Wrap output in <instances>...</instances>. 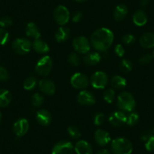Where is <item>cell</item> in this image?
Masks as SVG:
<instances>
[{
	"label": "cell",
	"instance_id": "obj_1",
	"mask_svg": "<svg viewBox=\"0 0 154 154\" xmlns=\"http://www.w3.org/2000/svg\"><path fill=\"white\" fill-rule=\"evenodd\" d=\"M113 39V32L108 28L102 27L91 34V44L97 51L105 52L112 45Z\"/></svg>",
	"mask_w": 154,
	"mask_h": 154
},
{
	"label": "cell",
	"instance_id": "obj_2",
	"mask_svg": "<svg viewBox=\"0 0 154 154\" xmlns=\"http://www.w3.org/2000/svg\"><path fill=\"white\" fill-rule=\"evenodd\" d=\"M117 106L119 110L125 112H130L134 111L136 106L135 99L132 94L128 91H122L117 97Z\"/></svg>",
	"mask_w": 154,
	"mask_h": 154
},
{
	"label": "cell",
	"instance_id": "obj_3",
	"mask_svg": "<svg viewBox=\"0 0 154 154\" xmlns=\"http://www.w3.org/2000/svg\"><path fill=\"white\" fill-rule=\"evenodd\" d=\"M111 148L115 154H131L133 150L131 141L125 137H117L112 140Z\"/></svg>",
	"mask_w": 154,
	"mask_h": 154
},
{
	"label": "cell",
	"instance_id": "obj_4",
	"mask_svg": "<svg viewBox=\"0 0 154 154\" xmlns=\"http://www.w3.org/2000/svg\"><path fill=\"white\" fill-rule=\"evenodd\" d=\"M53 66V61L48 55L41 57L35 65V72L41 76H47L51 72Z\"/></svg>",
	"mask_w": 154,
	"mask_h": 154
},
{
	"label": "cell",
	"instance_id": "obj_5",
	"mask_svg": "<svg viewBox=\"0 0 154 154\" xmlns=\"http://www.w3.org/2000/svg\"><path fill=\"white\" fill-rule=\"evenodd\" d=\"M11 48L17 54L24 55L30 51L32 48V42L26 38H17L12 42Z\"/></svg>",
	"mask_w": 154,
	"mask_h": 154
},
{
	"label": "cell",
	"instance_id": "obj_6",
	"mask_svg": "<svg viewBox=\"0 0 154 154\" xmlns=\"http://www.w3.org/2000/svg\"><path fill=\"white\" fill-rule=\"evenodd\" d=\"M108 80L109 79L106 72L103 71H97L91 76L90 83L91 86L96 89H103L107 85Z\"/></svg>",
	"mask_w": 154,
	"mask_h": 154
},
{
	"label": "cell",
	"instance_id": "obj_7",
	"mask_svg": "<svg viewBox=\"0 0 154 154\" xmlns=\"http://www.w3.org/2000/svg\"><path fill=\"white\" fill-rule=\"evenodd\" d=\"M53 17L57 24L60 26H64L69 22L70 18V14L67 8L63 5H58L54 9L53 13Z\"/></svg>",
	"mask_w": 154,
	"mask_h": 154
},
{
	"label": "cell",
	"instance_id": "obj_8",
	"mask_svg": "<svg viewBox=\"0 0 154 154\" xmlns=\"http://www.w3.org/2000/svg\"><path fill=\"white\" fill-rule=\"evenodd\" d=\"M90 80L86 75L81 72H76L72 75L70 79V84L76 89H85L89 85Z\"/></svg>",
	"mask_w": 154,
	"mask_h": 154
},
{
	"label": "cell",
	"instance_id": "obj_9",
	"mask_svg": "<svg viewBox=\"0 0 154 154\" xmlns=\"http://www.w3.org/2000/svg\"><path fill=\"white\" fill-rule=\"evenodd\" d=\"M72 46L76 52L85 54L91 48V43L85 36H78L72 41Z\"/></svg>",
	"mask_w": 154,
	"mask_h": 154
},
{
	"label": "cell",
	"instance_id": "obj_10",
	"mask_svg": "<svg viewBox=\"0 0 154 154\" xmlns=\"http://www.w3.org/2000/svg\"><path fill=\"white\" fill-rule=\"evenodd\" d=\"M74 146L68 140H61L54 146L51 154H72Z\"/></svg>",
	"mask_w": 154,
	"mask_h": 154
},
{
	"label": "cell",
	"instance_id": "obj_11",
	"mask_svg": "<svg viewBox=\"0 0 154 154\" xmlns=\"http://www.w3.org/2000/svg\"><path fill=\"white\" fill-rule=\"evenodd\" d=\"M29 128V123L25 118H21L16 121L13 125V132L17 137H20L25 135Z\"/></svg>",
	"mask_w": 154,
	"mask_h": 154
},
{
	"label": "cell",
	"instance_id": "obj_12",
	"mask_svg": "<svg viewBox=\"0 0 154 154\" xmlns=\"http://www.w3.org/2000/svg\"><path fill=\"white\" fill-rule=\"evenodd\" d=\"M127 115L125 112L116 110L112 112L109 116V122L112 125L116 127L122 126L126 123Z\"/></svg>",
	"mask_w": 154,
	"mask_h": 154
},
{
	"label": "cell",
	"instance_id": "obj_13",
	"mask_svg": "<svg viewBox=\"0 0 154 154\" xmlns=\"http://www.w3.org/2000/svg\"><path fill=\"white\" fill-rule=\"evenodd\" d=\"M77 101L83 106H92L95 103L96 98L91 91L82 90L77 95Z\"/></svg>",
	"mask_w": 154,
	"mask_h": 154
},
{
	"label": "cell",
	"instance_id": "obj_14",
	"mask_svg": "<svg viewBox=\"0 0 154 154\" xmlns=\"http://www.w3.org/2000/svg\"><path fill=\"white\" fill-rule=\"evenodd\" d=\"M38 88L43 94L46 95H53L55 93L56 86L53 81L48 79H41L38 83Z\"/></svg>",
	"mask_w": 154,
	"mask_h": 154
},
{
	"label": "cell",
	"instance_id": "obj_15",
	"mask_svg": "<svg viewBox=\"0 0 154 154\" xmlns=\"http://www.w3.org/2000/svg\"><path fill=\"white\" fill-rule=\"evenodd\" d=\"M35 119L39 125L42 126H48L51 124L52 120L51 112L45 109H41L38 110L35 114Z\"/></svg>",
	"mask_w": 154,
	"mask_h": 154
},
{
	"label": "cell",
	"instance_id": "obj_16",
	"mask_svg": "<svg viewBox=\"0 0 154 154\" xmlns=\"http://www.w3.org/2000/svg\"><path fill=\"white\" fill-rule=\"evenodd\" d=\"M94 140L98 145L104 146L110 142V135L107 131L103 129H97L94 132Z\"/></svg>",
	"mask_w": 154,
	"mask_h": 154
},
{
	"label": "cell",
	"instance_id": "obj_17",
	"mask_svg": "<svg viewBox=\"0 0 154 154\" xmlns=\"http://www.w3.org/2000/svg\"><path fill=\"white\" fill-rule=\"evenodd\" d=\"M74 150L76 154H92V147L91 144L84 140L77 142L74 146Z\"/></svg>",
	"mask_w": 154,
	"mask_h": 154
},
{
	"label": "cell",
	"instance_id": "obj_18",
	"mask_svg": "<svg viewBox=\"0 0 154 154\" xmlns=\"http://www.w3.org/2000/svg\"><path fill=\"white\" fill-rule=\"evenodd\" d=\"M139 43L143 48H154V33L149 32L143 33L140 36Z\"/></svg>",
	"mask_w": 154,
	"mask_h": 154
},
{
	"label": "cell",
	"instance_id": "obj_19",
	"mask_svg": "<svg viewBox=\"0 0 154 154\" xmlns=\"http://www.w3.org/2000/svg\"><path fill=\"white\" fill-rule=\"evenodd\" d=\"M32 48L38 54H45L48 53L50 50L47 42L40 38L34 39L33 42L32 43Z\"/></svg>",
	"mask_w": 154,
	"mask_h": 154
},
{
	"label": "cell",
	"instance_id": "obj_20",
	"mask_svg": "<svg viewBox=\"0 0 154 154\" xmlns=\"http://www.w3.org/2000/svg\"><path fill=\"white\" fill-rule=\"evenodd\" d=\"M25 33H26V36L34 38V39L39 38L41 36L40 31L36 24L33 22H29L26 24V28H25Z\"/></svg>",
	"mask_w": 154,
	"mask_h": 154
},
{
	"label": "cell",
	"instance_id": "obj_21",
	"mask_svg": "<svg viewBox=\"0 0 154 154\" xmlns=\"http://www.w3.org/2000/svg\"><path fill=\"white\" fill-rule=\"evenodd\" d=\"M69 35H70V30L69 28L61 26L56 31L55 34H54V38L57 42L62 43L67 40L69 38Z\"/></svg>",
	"mask_w": 154,
	"mask_h": 154
},
{
	"label": "cell",
	"instance_id": "obj_22",
	"mask_svg": "<svg viewBox=\"0 0 154 154\" xmlns=\"http://www.w3.org/2000/svg\"><path fill=\"white\" fill-rule=\"evenodd\" d=\"M101 60V55L98 52H88L83 57V62L88 66L97 64Z\"/></svg>",
	"mask_w": 154,
	"mask_h": 154
},
{
	"label": "cell",
	"instance_id": "obj_23",
	"mask_svg": "<svg viewBox=\"0 0 154 154\" xmlns=\"http://www.w3.org/2000/svg\"><path fill=\"white\" fill-rule=\"evenodd\" d=\"M133 22L137 26H144L147 22V15L143 10H137L133 14Z\"/></svg>",
	"mask_w": 154,
	"mask_h": 154
},
{
	"label": "cell",
	"instance_id": "obj_24",
	"mask_svg": "<svg viewBox=\"0 0 154 154\" xmlns=\"http://www.w3.org/2000/svg\"><path fill=\"white\" fill-rule=\"evenodd\" d=\"M127 14H128V8L126 5H123V4L118 5L114 9L113 17L115 20L117 21H121V20H124L126 17Z\"/></svg>",
	"mask_w": 154,
	"mask_h": 154
},
{
	"label": "cell",
	"instance_id": "obj_25",
	"mask_svg": "<svg viewBox=\"0 0 154 154\" xmlns=\"http://www.w3.org/2000/svg\"><path fill=\"white\" fill-rule=\"evenodd\" d=\"M110 85L114 89H123L126 86V79L120 75H114L110 80Z\"/></svg>",
	"mask_w": 154,
	"mask_h": 154
},
{
	"label": "cell",
	"instance_id": "obj_26",
	"mask_svg": "<svg viewBox=\"0 0 154 154\" xmlns=\"http://www.w3.org/2000/svg\"><path fill=\"white\" fill-rule=\"evenodd\" d=\"M11 101V94L6 89L0 90V107L8 106Z\"/></svg>",
	"mask_w": 154,
	"mask_h": 154
},
{
	"label": "cell",
	"instance_id": "obj_27",
	"mask_svg": "<svg viewBox=\"0 0 154 154\" xmlns=\"http://www.w3.org/2000/svg\"><path fill=\"white\" fill-rule=\"evenodd\" d=\"M37 79L34 76H29L26 78L23 82V88L26 91H31L37 85Z\"/></svg>",
	"mask_w": 154,
	"mask_h": 154
},
{
	"label": "cell",
	"instance_id": "obj_28",
	"mask_svg": "<svg viewBox=\"0 0 154 154\" xmlns=\"http://www.w3.org/2000/svg\"><path fill=\"white\" fill-rule=\"evenodd\" d=\"M139 120V114L137 112L134 111H131V112H128L127 115L126 119V124L129 126H133V125H136Z\"/></svg>",
	"mask_w": 154,
	"mask_h": 154
},
{
	"label": "cell",
	"instance_id": "obj_29",
	"mask_svg": "<svg viewBox=\"0 0 154 154\" xmlns=\"http://www.w3.org/2000/svg\"><path fill=\"white\" fill-rule=\"evenodd\" d=\"M119 69L122 71V72L125 73H128L131 71L132 69V63L128 59H122L121 60L120 63L119 65Z\"/></svg>",
	"mask_w": 154,
	"mask_h": 154
},
{
	"label": "cell",
	"instance_id": "obj_30",
	"mask_svg": "<svg viewBox=\"0 0 154 154\" xmlns=\"http://www.w3.org/2000/svg\"><path fill=\"white\" fill-rule=\"evenodd\" d=\"M67 133L69 137H71L73 139L79 138L81 135H82L80 130L79 129V128L75 126V125H69L67 128Z\"/></svg>",
	"mask_w": 154,
	"mask_h": 154
},
{
	"label": "cell",
	"instance_id": "obj_31",
	"mask_svg": "<svg viewBox=\"0 0 154 154\" xmlns=\"http://www.w3.org/2000/svg\"><path fill=\"white\" fill-rule=\"evenodd\" d=\"M103 98L107 103H112L115 99V91L112 88L105 90L103 94Z\"/></svg>",
	"mask_w": 154,
	"mask_h": 154
},
{
	"label": "cell",
	"instance_id": "obj_32",
	"mask_svg": "<svg viewBox=\"0 0 154 154\" xmlns=\"http://www.w3.org/2000/svg\"><path fill=\"white\" fill-rule=\"evenodd\" d=\"M10 39L9 32L4 28H0V45H6Z\"/></svg>",
	"mask_w": 154,
	"mask_h": 154
},
{
	"label": "cell",
	"instance_id": "obj_33",
	"mask_svg": "<svg viewBox=\"0 0 154 154\" xmlns=\"http://www.w3.org/2000/svg\"><path fill=\"white\" fill-rule=\"evenodd\" d=\"M31 101H32V104L34 106H41L42 105V103H44V97L39 93H35V94L32 95V99H31Z\"/></svg>",
	"mask_w": 154,
	"mask_h": 154
},
{
	"label": "cell",
	"instance_id": "obj_34",
	"mask_svg": "<svg viewBox=\"0 0 154 154\" xmlns=\"http://www.w3.org/2000/svg\"><path fill=\"white\" fill-rule=\"evenodd\" d=\"M67 61L69 64L72 65L74 66H78L80 64V57L76 53L73 52L69 54L67 57Z\"/></svg>",
	"mask_w": 154,
	"mask_h": 154
},
{
	"label": "cell",
	"instance_id": "obj_35",
	"mask_svg": "<svg viewBox=\"0 0 154 154\" xmlns=\"http://www.w3.org/2000/svg\"><path fill=\"white\" fill-rule=\"evenodd\" d=\"M122 42H123L124 44H125V45H133V44L135 42L136 38L134 35L128 33V34H125V35H124L123 36H122Z\"/></svg>",
	"mask_w": 154,
	"mask_h": 154
},
{
	"label": "cell",
	"instance_id": "obj_36",
	"mask_svg": "<svg viewBox=\"0 0 154 154\" xmlns=\"http://www.w3.org/2000/svg\"><path fill=\"white\" fill-rule=\"evenodd\" d=\"M105 121V115L103 112H97L94 116V124L97 126L102 125Z\"/></svg>",
	"mask_w": 154,
	"mask_h": 154
},
{
	"label": "cell",
	"instance_id": "obj_37",
	"mask_svg": "<svg viewBox=\"0 0 154 154\" xmlns=\"http://www.w3.org/2000/svg\"><path fill=\"white\" fill-rule=\"evenodd\" d=\"M13 20L11 17H3L2 18L0 19V26L1 28H7L9 27L10 26L12 25Z\"/></svg>",
	"mask_w": 154,
	"mask_h": 154
},
{
	"label": "cell",
	"instance_id": "obj_38",
	"mask_svg": "<svg viewBox=\"0 0 154 154\" xmlns=\"http://www.w3.org/2000/svg\"><path fill=\"white\" fill-rule=\"evenodd\" d=\"M10 78L9 72L3 66H0V82H5Z\"/></svg>",
	"mask_w": 154,
	"mask_h": 154
},
{
	"label": "cell",
	"instance_id": "obj_39",
	"mask_svg": "<svg viewBox=\"0 0 154 154\" xmlns=\"http://www.w3.org/2000/svg\"><path fill=\"white\" fill-rule=\"evenodd\" d=\"M145 148L148 151H154V134H152L146 141H145Z\"/></svg>",
	"mask_w": 154,
	"mask_h": 154
},
{
	"label": "cell",
	"instance_id": "obj_40",
	"mask_svg": "<svg viewBox=\"0 0 154 154\" xmlns=\"http://www.w3.org/2000/svg\"><path fill=\"white\" fill-rule=\"evenodd\" d=\"M152 58H153V57H152V56L151 55V54H144V55H143L142 57H140V59H139V63H140V64L143 65L148 64L149 63H150L151 60H152Z\"/></svg>",
	"mask_w": 154,
	"mask_h": 154
},
{
	"label": "cell",
	"instance_id": "obj_41",
	"mask_svg": "<svg viewBox=\"0 0 154 154\" xmlns=\"http://www.w3.org/2000/svg\"><path fill=\"white\" fill-rule=\"evenodd\" d=\"M114 51H115L116 54L118 56V57H123L124 54H125V50L124 48L123 45H121V44H117V45L115 46L114 48Z\"/></svg>",
	"mask_w": 154,
	"mask_h": 154
},
{
	"label": "cell",
	"instance_id": "obj_42",
	"mask_svg": "<svg viewBox=\"0 0 154 154\" xmlns=\"http://www.w3.org/2000/svg\"><path fill=\"white\" fill-rule=\"evenodd\" d=\"M82 16H83V14H82V11H75V12L73 14V15H72V22H74V23H78V22H79L81 20H82Z\"/></svg>",
	"mask_w": 154,
	"mask_h": 154
},
{
	"label": "cell",
	"instance_id": "obj_43",
	"mask_svg": "<svg viewBox=\"0 0 154 154\" xmlns=\"http://www.w3.org/2000/svg\"><path fill=\"white\" fill-rule=\"evenodd\" d=\"M152 134H154V133L151 132V131H146V132H144L142 134L141 137H140V139H141L142 140H143V141H146Z\"/></svg>",
	"mask_w": 154,
	"mask_h": 154
},
{
	"label": "cell",
	"instance_id": "obj_44",
	"mask_svg": "<svg viewBox=\"0 0 154 154\" xmlns=\"http://www.w3.org/2000/svg\"><path fill=\"white\" fill-rule=\"evenodd\" d=\"M149 3V0H140V2H139V5L141 8H145V7L147 6Z\"/></svg>",
	"mask_w": 154,
	"mask_h": 154
},
{
	"label": "cell",
	"instance_id": "obj_45",
	"mask_svg": "<svg viewBox=\"0 0 154 154\" xmlns=\"http://www.w3.org/2000/svg\"><path fill=\"white\" fill-rule=\"evenodd\" d=\"M96 154H109V150H107V149H101V150L98 151V152H97Z\"/></svg>",
	"mask_w": 154,
	"mask_h": 154
},
{
	"label": "cell",
	"instance_id": "obj_46",
	"mask_svg": "<svg viewBox=\"0 0 154 154\" xmlns=\"http://www.w3.org/2000/svg\"><path fill=\"white\" fill-rule=\"evenodd\" d=\"M75 1H76V2H85L86 0H75Z\"/></svg>",
	"mask_w": 154,
	"mask_h": 154
},
{
	"label": "cell",
	"instance_id": "obj_47",
	"mask_svg": "<svg viewBox=\"0 0 154 154\" xmlns=\"http://www.w3.org/2000/svg\"><path fill=\"white\" fill-rule=\"evenodd\" d=\"M1 122H2V113L0 112V124H1Z\"/></svg>",
	"mask_w": 154,
	"mask_h": 154
},
{
	"label": "cell",
	"instance_id": "obj_48",
	"mask_svg": "<svg viewBox=\"0 0 154 154\" xmlns=\"http://www.w3.org/2000/svg\"><path fill=\"white\" fill-rule=\"evenodd\" d=\"M152 57H153V58H154V50H153V51H152Z\"/></svg>",
	"mask_w": 154,
	"mask_h": 154
},
{
	"label": "cell",
	"instance_id": "obj_49",
	"mask_svg": "<svg viewBox=\"0 0 154 154\" xmlns=\"http://www.w3.org/2000/svg\"><path fill=\"white\" fill-rule=\"evenodd\" d=\"M153 133H154V129H153Z\"/></svg>",
	"mask_w": 154,
	"mask_h": 154
}]
</instances>
